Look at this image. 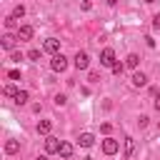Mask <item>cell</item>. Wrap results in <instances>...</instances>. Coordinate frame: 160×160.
<instances>
[{
    "label": "cell",
    "mask_w": 160,
    "mask_h": 160,
    "mask_svg": "<svg viewBox=\"0 0 160 160\" xmlns=\"http://www.w3.org/2000/svg\"><path fill=\"white\" fill-rule=\"evenodd\" d=\"M15 40H18V35H12V32H5L0 42H2V48H5V50H10V48L15 45Z\"/></svg>",
    "instance_id": "10"
},
{
    "label": "cell",
    "mask_w": 160,
    "mask_h": 160,
    "mask_svg": "<svg viewBox=\"0 0 160 160\" xmlns=\"http://www.w3.org/2000/svg\"><path fill=\"white\" fill-rule=\"evenodd\" d=\"M152 105H155V110H158V112H160V92H158V95H155V102H152Z\"/></svg>",
    "instance_id": "31"
},
{
    "label": "cell",
    "mask_w": 160,
    "mask_h": 160,
    "mask_svg": "<svg viewBox=\"0 0 160 160\" xmlns=\"http://www.w3.org/2000/svg\"><path fill=\"white\" fill-rule=\"evenodd\" d=\"M42 50H45V52H50V55H58V52H60V40L48 38V40L42 42Z\"/></svg>",
    "instance_id": "5"
},
{
    "label": "cell",
    "mask_w": 160,
    "mask_h": 160,
    "mask_svg": "<svg viewBox=\"0 0 160 160\" xmlns=\"http://www.w3.org/2000/svg\"><path fill=\"white\" fill-rule=\"evenodd\" d=\"M110 70H112L115 75H122V70H125V65H122V62H115V65H112Z\"/></svg>",
    "instance_id": "21"
},
{
    "label": "cell",
    "mask_w": 160,
    "mask_h": 160,
    "mask_svg": "<svg viewBox=\"0 0 160 160\" xmlns=\"http://www.w3.org/2000/svg\"><path fill=\"white\" fill-rule=\"evenodd\" d=\"M152 28H158V30H160V15H152Z\"/></svg>",
    "instance_id": "30"
},
{
    "label": "cell",
    "mask_w": 160,
    "mask_h": 160,
    "mask_svg": "<svg viewBox=\"0 0 160 160\" xmlns=\"http://www.w3.org/2000/svg\"><path fill=\"white\" fill-rule=\"evenodd\" d=\"M10 60L20 62V60H22V52H20V50H12V52H10Z\"/></svg>",
    "instance_id": "22"
},
{
    "label": "cell",
    "mask_w": 160,
    "mask_h": 160,
    "mask_svg": "<svg viewBox=\"0 0 160 160\" xmlns=\"http://www.w3.org/2000/svg\"><path fill=\"white\" fill-rule=\"evenodd\" d=\"M115 2H118V0H108V5H115Z\"/></svg>",
    "instance_id": "32"
},
{
    "label": "cell",
    "mask_w": 160,
    "mask_h": 160,
    "mask_svg": "<svg viewBox=\"0 0 160 160\" xmlns=\"http://www.w3.org/2000/svg\"><path fill=\"white\" fill-rule=\"evenodd\" d=\"M15 20H18L15 15H8V18H5V28H8V30H12V28H15Z\"/></svg>",
    "instance_id": "19"
},
{
    "label": "cell",
    "mask_w": 160,
    "mask_h": 160,
    "mask_svg": "<svg viewBox=\"0 0 160 160\" xmlns=\"http://www.w3.org/2000/svg\"><path fill=\"white\" fill-rule=\"evenodd\" d=\"M12 15H15V18H22V15H25V5H15Z\"/></svg>",
    "instance_id": "20"
},
{
    "label": "cell",
    "mask_w": 160,
    "mask_h": 160,
    "mask_svg": "<svg viewBox=\"0 0 160 160\" xmlns=\"http://www.w3.org/2000/svg\"><path fill=\"white\" fill-rule=\"evenodd\" d=\"M72 62H75V68H78V70H85V68L90 65V55H88L85 50H78V52H75V58H72Z\"/></svg>",
    "instance_id": "2"
},
{
    "label": "cell",
    "mask_w": 160,
    "mask_h": 160,
    "mask_svg": "<svg viewBox=\"0 0 160 160\" xmlns=\"http://www.w3.org/2000/svg\"><path fill=\"white\" fill-rule=\"evenodd\" d=\"M78 142H80V148H92V142H95V135H92V132H82Z\"/></svg>",
    "instance_id": "8"
},
{
    "label": "cell",
    "mask_w": 160,
    "mask_h": 160,
    "mask_svg": "<svg viewBox=\"0 0 160 160\" xmlns=\"http://www.w3.org/2000/svg\"><path fill=\"white\" fill-rule=\"evenodd\" d=\"M50 68H52L55 72H62V70L68 68V58H65L62 52H58V55H52V60H50Z\"/></svg>",
    "instance_id": "3"
},
{
    "label": "cell",
    "mask_w": 160,
    "mask_h": 160,
    "mask_svg": "<svg viewBox=\"0 0 160 160\" xmlns=\"http://www.w3.org/2000/svg\"><path fill=\"white\" fill-rule=\"evenodd\" d=\"M132 85H135V88L148 85V75H145V72H132Z\"/></svg>",
    "instance_id": "11"
},
{
    "label": "cell",
    "mask_w": 160,
    "mask_h": 160,
    "mask_svg": "<svg viewBox=\"0 0 160 160\" xmlns=\"http://www.w3.org/2000/svg\"><path fill=\"white\" fill-rule=\"evenodd\" d=\"M80 8H82V10H90V8H92V2H90V0H82V2H80Z\"/></svg>",
    "instance_id": "28"
},
{
    "label": "cell",
    "mask_w": 160,
    "mask_h": 160,
    "mask_svg": "<svg viewBox=\"0 0 160 160\" xmlns=\"http://www.w3.org/2000/svg\"><path fill=\"white\" fill-rule=\"evenodd\" d=\"M138 65H140V58H138L135 52H130V55L125 58V68H132V70H135Z\"/></svg>",
    "instance_id": "13"
},
{
    "label": "cell",
    "mask_w": 160,
    "mask_h": 160,
    "mask_svg": "<svg viewBox=\"0 0 160 160\" xmlns=\"http://www.w3.org/2000/svg\"><path fill=\"white\" fill-rule=\"evenodd\" d=\"M132 152H135V140L128 135V138H125V155H122V158H125V160H130V158H132Z\"/></svg>",
    "instance_id": "9"
},
{
    "label": "cell",
    "mask_w": 160,
    "mask_h": 160,
    "mask_svg": "<svg viewBox=\"0 0 160 160\" xmlns=\"http://www.w3.org/2000/svg\"><path fill=\"white\" fill-rule=\"evenodd\" d=\"M32 32H35V30H32L30 25H20L15 35H18V40H30V38H32Z\"/></svg>",
    "instance_id": "7"
},
{
    "label": "cell",
    "mask_w": 160,
    "mask_h": 160,
    "mask_svg": "<svg viewBox=\"0 0 160 160\" xmlns=\"http://www.w3.org/2000/svg\"><path fill=\"white\" fill-rule=\"evenodd\" d=\"M58 155H60V158H70V155H72V145L62 140V142H60V150H58Z\"/></svg>",
    "instance_id": "12"
},
{
    "label": "cell",
    "mask_w": 160,
    "mask_h": 160,
    "mask_svg": "<svg viewBox=\"0 0 160 160\" xmlns=\"http://www.w3.org/2000/svg\"><path fill=\"white\" fill-rule=\"evenodd\" d=\"M8 78H10V80H20V70H10Z\"/></svg>",
    "instance_id": "25"
},
{
    "label": "cell",
    "mask_w": 160,
    "mask_h": 160,
    "mask_svg": "<svg viewBox=\"0 0 160 160\" xmlns=\"http://www.w3.org/2000/svg\"><path fill=\"white\" fill-rule=\"evenodd\" d=\"M142 2H148V5H152V2H155V0H142Z\"/></svg>",
    "instance_id": "34"
},
{
    "label": "cell",
    "mask_w": 160,
    "mask_h": 160,
    "mask_svg": "<svg viewBox=\"0 0 160 160\" xmlns=\"http://www.w3.org/2000/svg\"><path fill=\"white\" fill-rule=\"evenodd\" d=\"M28 98H30V95H28L25 90H18V95H15V102H18V105H25V102H28Z\"/></svg>",
    "instance_id": "16"
},
{
    "label": "cell",
    "mask_w": 160,
    "mask_h": 160,
    "mask_svg": "<svg viewBox=\"0 0 160 160\" xmlns=\"http://www.w3.org/2000/svg\"><path fill=\"white\" fill-rule=\"evenodd\" d=\"M148 122H150L148 115H140V118H138V125H140V128H148Z\"/></svg>",
    "instance_id": "23"
},
{
    "label": "cell",
    "mask_w": 160,
    "mask_h": 160,
    "mask_svg": "<svg viewBox=\"0 0 160 160\" xmlns=\"http://www.w3.org/2000/svg\"><path fill=\"white\" fill-rule=\"evenodd\" d=\"M88 80H90V82H100V75H98V72H90Z\"/></svg>",
    "instance_id": "26"
},
{
    "label": "cell",
    "mask_w": 160,
    "mask_h": 160,
    "mask_svg": "<svg viewBox=\"0 0 160 160\" xmlns=\"http://www.w3.org/2000/svg\"><path fill=\"white\" fill-rule=\"evenodd\" d=\"M100 130H102V132H105V135H108V132H110V130H112V125H110V122H102V125H100Z\"/></svg>",
    "instance_id": "27"
},
{
    "label": "cell",
    "mask_w": 160,
    "mask_h": 160,
    "mask_svg": "<svg viewBox=\"0 0 160 160\" xmlns=\"http://www.w3.org/2000/svg\"><path fill=\"white\" fill-rule=\"evenodd\" d=\"M115 62H118V60H115V50H112V48H105V50L100 52V65H102V68H112Z\"/></svg>",
    "instance_id": "1"
},
{
    "label": "cell",
    "mask_w": 160,
    "mask_h": 160,
    "mask_svg": "<svg viewBox=\"0 0 160 160\" xmlns=\"http://www.w3.org/2000/svg\"><path fill=\"white\" fill-rule=\"evenodd\" d=\"M35 160H48V158H45V155H40V158H35Z\"/></svg>",
    "instance_id": "33"
},
{
    "label": "cell",
    "mask_w": 160,
    "mask_h": 160,
    "mask_svg": "<svg viewBox=\"0 0 160 160\" xmlns=\"http://www.w3.org/2000/svg\"><path fill=\"white\" fill-rule=\"evenodd\" d=\"M50 130H52V122H50V120H40V122H38V132H40V135H48Z\"/></svg>",
    "instance_id": "14"
},
{
    "label": "cell",
    "mask_w": 160,
    "mask_h": 160,
    "mask_svg": "<svg viewBox=\"0 0 160 160\" xmlns=\"http://www.w3.org/2000/svg\"><path fill=\"white\" fill-rule=\"evenodd\" d=\"M2 92H5L8 98H15V95H18V88H15V85H5V90H2Z\"/></svg>",
    "instance_id": "18"
},
{
    "label": "cell",
    "mask_w": 160,
    "mask_h": 160,
    "mask_svg": "<svg viewBox=\"0 0 160 160\" xmlns=\"http://www.w3.org/2000/svg\"><path fill=\"white\" fill-rule=\"evenodd\" d=\"M52 102H55V105H58V108H62V105H65V102H68V98H65V95H62V92H58V95H55V98H52Z\"/></svg>",
    "instance_id": "17"
},
{
    "label": "cell",
    "mask_w": 160,
    "mask_h": 160,
    "mask_svg": "<svg viewBox=\"0 0 160 160\" xmlns=\"http://www.w3.org/2000/svg\"><path fill=\"white\" fill-rule=\"evenodd\" d=\"M118 150H120V142H118L115 138H105V140H102V152H105V155H115Z\"/></svg>",
    "instance_id": "4"
},
{
    "label": "cell",
    "mask_w": 160,
    "mask_h": 160,
    "mask_svg": "<svg viewBox=\"0 0 160 160\" xmlns=\"http://www.w3.org/2000/svg\"><path fill=\"white\" fill-rule=\"evenodd\" d=\"M85 160H92V158H85Z\"/></svg>",
    "instance_id": "35"
},
{
    "label": "cell",
    "mask_w": 160,
    "mask_h": 160,
    "mask_svg": "<svg viewBox=\"0 0 160 160\" xmlns=\"http://www.w3.org/2000/svg\"><path fill=\"white\" fill-rule=\"evenodd\" d=\"M145 42H148V48H155V40H152V35H145Z\"/></svg>",
    "instance_id": "29"
},
{
    "label": "cell",
    "mask_w": 160,
    "mask_h": 160,
    "mask_svg": "<svg viewBox=\"0 0 160 160\" xmlns=\"http://www.w3.org/2000/svg\"><path fill=\"white\" fill-rule=\"evenodd\" d=\"M28 58H30V60H40V50H30Z\"/></svg>",
    "instance_id": "24"
},
{
    "label": "cell",
    "mask_w": 160,
    "mask_h": 160,
    "mask_svg": "<svg viewBox=\"0 0 160 160\" xmlns=\"http://www.w3.org/2000/svg\"><path fill=\"white\" fill-rule=\"evenodd\" d=\"M18 150H20V142H18V140H8V142H5V152H8V155H15Z\"/></svg>",
    "instance_id": "15"
},
{
    "label": "cell",
    "mask_w": 160,
    "mask_h": 160,
    "mask_svg": "<svg viewBox=\"0 0 160 160\" xmlns=\"http://www.w3.org/2000/svg\"><path fill=\"white\" fill-rule=\"evenodd\" d=\"M50 2H52V0H50Z\"/></svg>",
    "instance_id": "36"
},
{
    "label": "cell",
    "mask_w": 160,
    "mask_h": 160,
    "mask_svg": "<svg viewBox=\"0 0 160 160\" xmlns=\"http://www.w3.org/2000/svg\"><path fill=\"white\" fill-rule=\"evenodd\" d=\"M60 142H62V140H58V138H50V135H48V138H45V152H50V155H52V152H58V150H60Z\"/></svg>",
    "instance_id": "6"
}]
</instances>
